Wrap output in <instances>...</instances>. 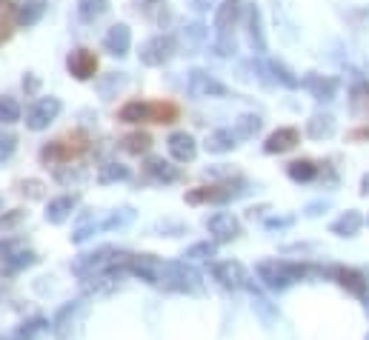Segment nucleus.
<instances>
[{
  "label": "nucleus",
  "mask_w": 369,
  "mask_h": 340,
  "mask_svg": "<svg viewBox=\"0 0 369 340\" xmlns=\"http://www.w3.org/2000/svg\"><path fill=\"white\" fill-rule=\"evenodd\" d=\"M261 277L269 283V286H284L286 277H284V269H278V263H261Z\"/></svg>",
  "instance_id": "nucleus-30"
},
{
  "label": "nucleus",
  "mask_w": 369,
  "mask_h": 340,
  "mask_svg": "<svg viewBox=\"0 0 369 340\" xmlns=\"http://www.w3.org/2000/svg\"><path fill=\"white\" fill-rule=\"evenodd\" d=\"M129 178V169L123 163H103L98 169V184L109 186V184H118V181H126Z\"/></svg>",
  "instance_id": "nucleus-18"
},
{
  "label": "nucleus",
  "mask_w": 369,
  "mask_h": 340,
  "mask_svg": "<svg viewBox=\"0 0 369 340\" xmlns=\"http://www.w3.org/2000/svg\"><path fill=\"white\" fill-rule=\"evenodd\" d=\"M21 120V103L15 97H0V126H9Z\"/></svg>",
  "instance_id": "nucleus-22"
},
{
  "label": "nucleus",
  "mask_w": 369,
  "mask_h": 340,
  "mask_svg": "<svg viewBox=\"0 0 369 340\" xmlns=\"http://www.w3.org/2000/svg\"><path fill=\"white\" fill-rule=\"evenodd\" d=\"M338 280H341V286L349 289L352 294H358V297L366 294V280H363L360 272H355V269H341V272H338Z\"/></svg>",
  "instance_id": "nucleus-20"
},
{
  "label": "nucleus",
  "mask_w": 369,
  "mask_h": 340,
  "mask_svg": "<svg viewBox=\"0 0 369 340\" xmlns=\"http://www.w3.org/2000/svg\"><path fill=\"white\" fill-rule=\"evenodd\" d=\"M318 175V166L312 160H295L289 163V178L292 181H312Z\"/></svg>",
  "instance_id": "nucleus-23"
},
{
  "label": "nucleus",
  "mask_w": 369,
  "mask_h": 340,
  "mask_svg": "<svg viewBox=\"0 0 369 340\" xmlns=\"http://www.w3.org/2000/svg\"><path fill=\"white\" fill-rule=\"evenodd\" d=\"M61 109H63V103L58 100V97H41L32 109H29V115H26V126L32 129V132H41V129H46L58 115H61Z\"/></svg>",
  "instance_id": "nucleus-3"
},
{
  "label": "nucleus",
  "mask_w": 369,
  "mask_h": 340,
  "mask_svg": "<svg viewBox=\"0 0 369 340\" xmlns=\"http://www.w3.org/2000/svg\"><path fill=\"white\" fill-rule=\"evenodd\" d=\"M352 137H358V140H369V126H366V129H355V132H352Z\"/></svg>",
  "instance_id": "nucleus-36"
},
{
  "label": "nucleus",
  "mask_w": 369,
  "mask_h": 340,
  "mask_svg": "<svg viewBox=\"0 0 369 340\" xmlns=\"http://www.w3.org/2000/svg\"><path fill=\"white\" fill-rule=\"evenodd\" d=\"M358 223H360V221H358V215H355V212H349L346 218H341V221L335 223V232H338V235H352V232L358 229Z\"/></svg>",
  "instance_id": "nucleus-34"
},
{
  "label": "nucleus",
  "mask_w": 369,
  "mask_h": 340,
  "mask_svg": "<svg viewBox=\"0 0 369 340\" xmlns=\"http://www.w3.org/2000/svg\"><path fill=\"white\" fill-rule=\"evenodd\" d=\"M172 55H175V38L172 35H155V38L143 41L140 52H137L143 66H163Z\"/></svg>",
  "instance_id": "nucleus-2"
},
{
  "label": "nucleus",
  "mask_w": 369,
  "mask_h": 340,
  "mask_svg": "<svg viewBox=\"0 0 369 340\" xmlns=\"http://www.w3.org/2000/svg\"><path fill=\"white\" fill-rule=\"evenodd\" d=\"M192 4H212V0H192Z\"/></svg>",
  "instance_id": "nucleus-38"
},
{
  "label": "nucleus",
  "mask_w": 369,
  "mask_h": 340,
  "mask_svg": "<svg viewBox=\"0 0 369 340\" xmlns=\"http://www.w3.org/2000/svg\"><path fill=\"white\" fill-rule=\"evenodd\" d=\"M15 149H18V134H12V132H6L4 126H0V166L15 154Z\"/></svg>",
  "instance_id": "nucleus-26"
},
{
  "label": "nucleus",
  "mask_w": 369,
  "mask_h": 340,
  "mask_svg": "<svg viewBox=\"0 0 369 340\" xmlns=\"http://www.w3.org/2000/svg\"><path fill=\"white\" fill-rule=\"evenodd\" d=\"M103 46H106L109 55L123 58V55L129 52V46H132V32H129V26H126V23H115V26L106 32Z\"/></svg>",
  "instance_id": "nucleus-10"
},
{
  "label": "nucleus",
  "mask_w": 369,
  "mask_h": 340,
  "mask_svg": "<svg viewBox=\"0 0 369 340\" xmlns=\"http://www.w3.org/2000/svg\"><path fill=\"white\" fill-rule=\"evenodd\" d=\"M15 189H18V195H24V198H29V201H43L46 198V186L41 184V181H18L15 184Z\"/></svg>",
  "instance_id": "nucleus-24"
},
{
  "label": "nucleus",
  "mask_w": 369,
  "mask_h": 340,
  "mask_svg": "<svg viewBox=\"0 0 369 340\" xmlns=\"http://www.w3.org/2000/svg\"><path fill=\"white\" fill-rule=\"evenodd\" d=\"M115 255H118V249H112V246H100V249H95V252L80 255V257L72 263V272H75L78 277H83V280H92V277H98V275L112 272Z\"/></svg>",
  "instance_id": "nucleus-1"
},
{
  "label": "nucleus",
  "mask_w": 369,
  "mask_h": 340,
  "mask_svg": "<svg viewBox=\"0 0 369 340\" xmlns=\"http://www.w3.org/2000/svg\"><path fill=\"white\" fill-rule=\"evenodd\" d=\"M26 221L24 209H9V212H0V232H12Z\"/></svg>",
  "instance_id": "nucleus-29"
},
{
  "label": "nucleus",
  "mask_w": 369,
  "mask_h": 340,
  "mask_svg": "<svg viewBox=\"0 0 369 340\" xmlns=\"http://www.w3.org/2000/svg\"><path fill=\"white\" fill-rule=\"evenodd\" d=\"M46 15V4L43 0H26V4H21L18 6V26H24V29H29V26H35V23H41V18Z\"/></svg>",
  "instance_id": "nucleus-15"
},
{
  "label": "nucleus",
  "mask_w": 369,
  "mask_h": 340,
  "mask_svg": "<svg viewBox=\"0 0 369 340\" xmlns=\"http://www.w3.org/2000/svg\"><path fill=\"white\" fill-rule=\"evenodd\" d=\"M189 92L195 97H221V95H227V89L215 78H209L207 72H201V69L189 72Z\"/></svg>",
  "instance_id": "nucleus-8"
},
{
  "label": "nucleus",
  "mask_w": 369,
  "mask_h": 340,
  "mask_svg": "<svg viewBox=\"0 0 369 340\" xmlns=\"http://www.w3.org/2000/svg\"><path fill=\"white\" fill-rule=\"evenodd\" d=\"M75 206H78V198H75V195H61V198L49 201V206H46V221L58 226V223H63V221L72 215Z\"/></svg>",
  "instance_id": "nucleus-14"
},
{
  "label": "nucleus",
  "mask_w": 369,
  "mask_h": 340,
  "mask_svg": "<svg viewBox=\"0 0 369 340\" xmlns=\"http://www.w3.org/2000/svg\"><path fill=\"white\" fill-rule=\"evenodd\" d=\"M235 192L227 186V184H221V186H198V189H189L187 192V203H192V206H201V203H224V201H229Z\"/></svg>",
  "instance_id": "nucleus-7"
},
{
  "label": "nucleus",
  "mask_w": 369,
  "mask_h": 340,
  "mask_svg": "<svg viewBox=\"0 0 369 340\" xmlns=\"http://www.w3.org/2000/svg\"><path fill=\"white\" fill-rule=\"evenodd\" d=\"M177 115H180V109L172 100H155L152 103V123H175Z\"/></svg>",
  "instance_id": "nucleus-19"
},
{
  "label": "nucleus",
  "mask_w": 369,
  "mask_h": 340,
  "mask_svg": "<svg viewBox=\"0 0 369 340\" xmlns=\"http://www.w3.org/2000/svg\"><path fill=\"white\" fill-rule=\"evenodd\" d=\"M143 172H146V178H152L155 184H175V181H180V169L172 166V163L163 160V157H146Z\"/></svg>",
  "instance_id": "nucleus-5"
},
{
  "label": "nucleus",
  "mask_w": 369,
  "mask_h": 340,
  "mask_svg": "<svg viewBox=\"0 0 369 340\" xmlns=\"http://www.w3.org/2000/svg\"><path fill=\"white\" fill-rule=\"evenodd\" d=\"M352 106L358 115H369V86H358L352 95Z\"/></svg>",
  "instance_id": "nucleus-33"
},
{
  "label": "nucleus",
  "mask_w": 369,
  "mask_h": 340,
  "mask_svg": "<svg viewBox=\"0 0 369 340\" xmlns=\"http://www.w3.org/2000/svg\"><path fill=\"white\" fill-rule=\"evenodd\" d=\"M298 129H292V126H284V129H278V132H272L269 137H266V143H264V149L269 152V154H281V152H289V149H295L298 146Z\"/></svg>",
  "instance_id": "nucleus-11"
},
{
  "label": "nucleus",
  "mask_w": 369,
  "mask_h": 340,
  "mask_svg": "<svg viewBox=\"0 0 369 340\" xmlns=\"http://www.w3.org/2000/svg\"><path fill=\"white\" fill-rule=\"evenodd\" d=\"M66 69H69V75L78 78V80H92V78L98 75V55L89 52V49H75V52H69V58H66Z\"/></svg>",
  "instance_id": "nucleus-4"
},
{
  "label": "nucleus",
  "mask_w": 369,
  "mask_h": 340,
  "mask_svg": "<svg viewBox=\"0 0 369 340\" xmlns=\"http://www.w3.org/2000/svg\"><path fill=\"white\" fill-rule=\"evenodd\" d=\"M166 146H169V154H172L177 163H189V160H195V154H198L195 137L187 134V132H175V134H169Z\"/></svg>",
  "instance_id": "nucleus-6"
},
{
  "label": "nucleus",
  "mask_w": 369,
  "mask_h": 340,
  "mask_svg": "<svg viewBox=\"0 0 369 340\" xmlns=\"http://www.w3.org/2000/svg\"><path fill=\"white\" fill-rule=\"evenodd\" d=\"M123 149H126L129 154H146V152L152 149V137H149L146 132H132V134L123 137Z\"/></svg>",
  "instance_id": "nucleus-21"
},
{
  "label": "nucleus",
  "mask_w": 369,
  "mask_h": 340,
  "mask_svg": "<svg viewBox=\"0 0 369 340\" xmlns=\"http://www.w3.org/2000/svg\"><path fill=\"white\" fill-rule=\"evenodd\" d=\"M235 21H238V0H224L221 9H218V15H215V29H218L221 35H227Z\"/></svg>",
  "instance_id": "nucleus-17"
},
{
  "label": "nucleus",
  "mask_w": 369,
  "mask_h": 340,
  "mask_svg": "<svg viewBox=\"0 0 369 340\" xmlns=\"http://www.w3.org/2000/svg\"><path fill=\"white\" fill-rule=\"evenodd\" d=\"M215 280H221L224 286L238 289V286H244V280H246V269H244L238 260H224V263L215 266Z\"/></svg>",
  "instance_id": "nucleus-13"
},
{
  "label": "nucleus",
  "mask_w": 369,
  "mask_h": 340,
  "mask_svg": "<svg viewBox=\"0 0 369 340\" xmlns=\"http://www.w3.org/2000/svg\"><path fill=\"white\" fill-rule=\"evenodd\" d=\"M98 229H103V223H95V218H86L78 229H75V235H72V243H83V240H89Z\"/></svg>",
  "instance_id": "nucleus-31"
},
{
  "label": "nucleus",
  "mask_w": 369,
  "mask_h": 340,
  "mask_svg": "<svg viewBox=\"0 0 369 340\" xmlns=\"http://www.w3.org/2000/svg\"><path fill=\"white\" fill-rule=\"evenodd\" d=\"M135 221V209H129V206H123V209H118V212H112L106 221H103V229H123V226H129Z\"/></svg>",
  "instance_id": "nucleus-25"
},
{
  "label": "nucleus",
  "mask_w": 369,
  "mask_h": 340,
  "mask_svg": "<svg viewBox=\"0 0 369 340\" xmlns=\"http://www.w3.org/2000/svg\"><path fill=\"white\" fill-rule=\"evenodd\" d=\"M41 257L35 255V252H21V255H15V257H9V260H4L6 263V272H21V269H29V266H35Z\"/></svg>",
  "instance_id": "nucleus-27"
},
{
  "label": "nucleus",
  "mask_w": 369,
  "mask_h": 340,
  "mask_svg": "<svg viewBox=\"0 0 369 340\" xmlns=\"http://www.w3.org/2000/svg\"><path fill=\"white\" fill-rule=\"evenodd\" d=\"M120 123H152V103L146 100H129L118 112Z\"/></svg>",
  "instance_id": "nucleus-12"
},
{
  "label": "nucleus",
  "mask_w": 369,
  "mask_h": 340,
  "mask_svg": "<svg viewBox=\"0 0 369 340\" xmlns=\"http://www.w3.org/2000/svg\"><path fill=\"white\" fill-rule=\"evenodd\" d=\"M192 41V43H201L204 41V26L201 23H195V26H189V29H183V41Z\"/></svg>",
  "instance_id": "nucleus-35"
},
{
  "label": "nucleus",
  "mask_w": 369,
  "mask_h": 340,
  "mask_svg": "<svg viewBox=\"0 0 369 340\" xmlns=\"http://www.w3.org/2000/svg\"><path fill=\"white\" fill-rule=\"evenodd\" d=\"M235 146V140H232V134L229 132H212L209 137H207V149L209 152H227V149H232Z\"/></svg>",
  "instance_id": "nucleus-28"
},
{
  "label": "nucleus",
  "mask_w": 369,
  "mask_h": 340,
  "mask_svg": "<svg viewBox=\"0 0 369 340\" xmlns=\"http://www.w3.org/2000/svg\"><path fill=\"white\" fill-rule=\"evenodd\" d=\"M24 89H26V92H35V89H38V80H35V78H26V80H24Z\"/></svg>",
  "instance_id": "nucleus-37"
},
{
  "label": "nucleus",
  "mask_w": 369,
  "mask_h": 340,
  "mask_svg": "<svg viewBox=\"0 0 369 340\" xmlns=\"http://www.w3.org/2000/svg\"><path fill=\"white\" fill-rule=\"evenodd\" d=\"M109 12V0H78V18L83 23H95Z\"/></svg>",
  "instance_id": "nucleus-16"
},
{
  "label": "nucleus",
  "mask_w": 369,
  "mask_h": 340,
  "mask_svg": "<svg viewBox=\"0 0 369 340\" xmlns=\"http://www.w3.org/2000/svg\"><path fill=\"white\" fill-rule=\"evenodd\" d=\"M212 255H215V243H209V240L195 243V246H189L187 252H183L187 260H204V257H212Z\"/></svg>",
  "instance_id": "nucleus-32"
},
{
  "label": "nucleus",
  "mask_w": 369,
  "mask_h": 340,
  "mask_svg": "<svg viewBox=\"0 0 369 340\" xmlns=\"http://www.w3.org/2000/svg\"><path fill=\"white\" fill-rule=\"evenodd\" d=\"M207 229H209V235L215 238V240H232L238 232H241V226H238V221H235V215H229V212H218V215H212L209 221H207Z\"/></svg>",
  "instance_id": "nucleus-9"
}]
</instances>
